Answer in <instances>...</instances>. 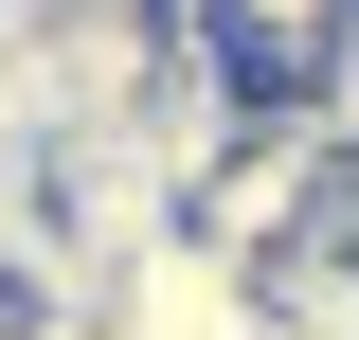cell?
Instances as JSON below:
<instances>
[{"label": "cell", "instance_id": "cell-2", "mask_svg": "<svg viewBox=\"0 0 359 340\" xmlns=\"http://www.w3.org/2000/svg\"><path fill=\"white\" fill-rule=\"evenodd\" d=\"M90 323H108V340H269V304H252V269H233V251L162 233V251L108 269V304H90Z\"/></svg>", "mask_w": 359, "mask_h": 340}, {"label": "cell", "instance_id": "cell-1", "mask_svg": "<svg viewBox=\"0 0 359 340\" xmlns=\"http://www.w3.org/2000/svg\"><path fill=\"white\" fill-rule=\"evenodd\" d=\"M323 179H341V126H323L306 90H252V108H233V143L180 179V233H198V251H233V269H269L287 233H323Z\"/></svg>", "mask_w": 359, "mask_h": 340}]
</instances>
